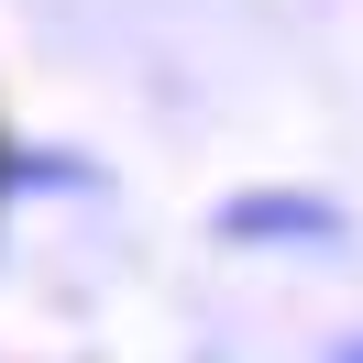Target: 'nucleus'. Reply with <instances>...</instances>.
Segmentation results:
<instances>
[{
    "label": "nucleus",
    "mask_w": 363,
    "mask_h": 363,
    "mask_svg": "<svg viewBox=\"0 0 363 363\" xmlns=\"http://www.w3.org/2000/svg\"><path fill=\"white\" fill-rule=\"evenodd\" d=\"M341 363H363V341H352V352H341Z\"/></svg>",
    "instance_id": "nucleus-1"
}]
</instances>
